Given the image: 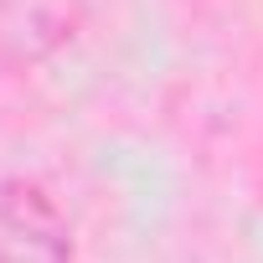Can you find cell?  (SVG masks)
<instances>
[{
	"mask_svg": "<svg viewBox=\"0 0 263 263\" xmlns=\"http://www.w3.org/2000/svg\"><path fill=\"white\" fill-rule=\"evenodd\" d=\"M83 21V0H0V67H36Z\"/></svg>",
	"mask_w": 263,
	"mask_h": 263,
	"instance_id": "cell-2",
	"label": "cell"
},
{
	"mask_svg": "<svg viewBox=\"0 0 263 263\" xmlns=\"http://www.w3.org/2000/svg\"><path fill=\"white\" fill-rule=\"evenodd\" d=\"M0 263H72V227L57 201L16 176H0Z\"/></svg>",
	"mask_w": 263,
	"mask_h": 263,
	"instance_id": "cell-1",
	"label": "cell"
}]
</instances>
